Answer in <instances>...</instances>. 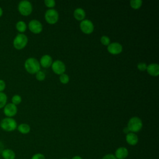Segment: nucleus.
<instances>
[{
    "instance_id": "1",
    "label": "nucleus",
    "mask_w": 159,
    "mask_h": 159,
    "mask_svg": "<svg viewBox=\"0 0 159 159\" xmlns=\"http://www.w3.org/2000/svg\"><path fill=\"white\" fill-rule=\"evenodd\" d=\"M24 67L26 71L30 74H35L40 70V65L39 61L35 58H29L24 63Z\"/></svg>"
},
{
    "instance_id": "2",
    "label": "nucleus",
    "mask_w": 159,
    "mask_h": 159,
    "mask_svg": "<svg viewBox=\"0 0 159 159\" xmlns=\"http://www.w3.org/2000/svg\"><path fill=\"white\" fill-rule=\"evenodd\" d=\"M1 128L6 132L14 131L17 127L16 121L12 117H5L0 122Z\"/></svg>"
},
{
    "instance_id": "3",
    "label": "nucleus",
    "mask_w": 159,
    "mask_h": 159,
    "mask_svg": "<svg viewBox=\"0 0 159 159\" xmlns=\"http://www.w3.org/2000/svg\"><path fill=\"white\" fill-rule=\"evenodd\" d=\"M142 121L138 117H132L127 123V129L131 132L135 133L140 131L142 127Z\"/></svg>"
},
{
    "instance_id": "4",
    "label": "nucleus",
    "mask_w": 159,
    "mask_h": 159,
    "mask_svg": "<svg viewBox=\"0 0 159 159\" xmlns=\"http://www.w3.org/2000/svg\"><path fill=\"white\" fill-rule=\"evenodd\" d=\"M27 37L24 34H18L13 40L14 47L17 50H21L24 48L27 44Z\"/></svg>"
},
{
    "instance_id": "5",
    "label": "nucleus",
    "mask_w": 159,
    "mask_h": 159,
    "mask_svg": "<svg viewBox=\"0 0 159 159\" xmlns=\"http://www.w3.org/2000/svg\"><path fill=\"white\" fill-rule=\"evenodd\" d=\"M18 11L21 15L27 16L32 12V4L26 0L21 1L18 4Z\"/></svg>"
},
{
    "instance_id": "6",
    "label": "nucleus",
    "mask_w": 159,
    "mask_h": 159,
    "mask_svg": "<svg viewBox=\"0 0 159 159\" xmlns=\"http://www.w3.org/2000/svg\"><path fill=\"white\" fill-rule=\"evenodd\" d=\"M59 15L58 12L53 9H48L45 14V19L50 24H55L58 20Z\"/></svg>"
},
{
    "instance_id": "7",
    "label": "nucleus",
    "mask_w": 159,
    "mask_h": 159,
    "mask_svg": "<svg viewBox=\"0 0 159 159\" xmlns=\"http://www.w3.org/2000/svg\"><path fill=\"white\" fill-rule=\"evenodd\" d=\"M81 31L86 34H90L94 30V25L93 22L88 19L83 20L80 25Z\"/></svg>"
},
{
    "instance_id": "8",
    "label": "nucleus",
    "mask_w": 159,
    "mask_h": 159,
    "mask_svg": "<svg viewBox=\"0 0 159 159\" xmlns=\"http://www.w3.org/2000/svg\"><path fill=\"white\" fill-rule=\"evenodd\" d=\"M51 66L53 71L57 75H61L65 71L66 67L65 63L59 60H57L53 62Z\"/></svg>"
},
{
    "instance_id": "9",
    "label": "nucleus",
    "mask_w": 159,
    "mask_h": 159,
    "mask_svg": "<svg viewBox=\"0 0 159 159\" xmlns=\"http://www.w3.org/2000/svg\"><path fill=\"white\" fill-rule=\"evenodd\" d=\"M3 108L4 114L7 117H12L16 116L17 112V106L12 103L6 104Z\"/></svg>"
},
{
    "instance_id": "10",
    "label": "nucleus",
    "mask_w": 159,
    "mask_h": 159,
    "mask_svg": "<svg viewBox=\"0 0 159 159\" xmlns=\"http://www.w3.org/2000/svg\"><path fill=\"white\" fill-rule=\"evenodd\" d=\"M29 29L34 34H39L42 32L43 27L41 22L36 19L31 20L29 23Z\"/></svg>"
},
{
    "instance_id": "11",
    "label": "nucleus",
    "mask_w": 159,
    "mask_h": 159,
    "mask_svg": "<svg viewBox=\"0 0 159 159\" xmlns=\"http://www.w3.org/2000/svg\"><path fill=\"white\" fill-rule=\"evenodd\" d=\"M107 51L112 55H117L122 52V46L118 42H113L107 45Z\"/></svg>"
},
{
    "instance_id": "12",
    "label": "nucleus",
    "mask_w": 159,
    "mask_h": 159,
    "mask_svg": "<svg viewBox=\"0 0 159 159\" xmlns=\"http://www.w3.org/2000/svg\"><path fill=\"white\" fill-rule=\"evenodd\" d=\"M147 73L153 76H157L159 75V65L157 63H151L147 67Z\"/></svg>"
},
{
    "instance_id": "13",
    "label": "nucleus",
    "mask_w": 159,
    "mask_h": 159,
    "mask_svg": "<svg viewBox=\"0 0 159 159\" xmlns=\"http://www.w3.org/2000/svg\"><path fill=\"white\" fill-rule=\"evenodd\" d=\"M129 152L127 148L121 147L118 148L115 152V157L117 159H125L128 156Z\"/></svg>"
},
{
    "instance_id": "14",
    "label": "nucleus",
    "mask_w": 159,
    "mask_h": 159,
    "mask_svg": "<svg viewBox=\"0 0 159 159\" xmlns=\"http://www.w3.org/2000/svg\"><path fill=\"white\" fill-rule=\"evenodd\" d=\"M52 58L48 55H43L40 60V65L43 68H48L52 64Z\"/></svg>"
},
{
    "instance_id": "15",
    "label": "nucleus",
    "mask_w": 159,
    "mask_h": 159,
    "mask_svg": "<svg viewBox=\"0 0 159 159\" xmlns=\"http://www.w3.org/2000/svg\"><path fill=\"white\" fill-rule=\"evenodd\" d=\"M125 140L130 145H135L139 141L137 135L133 132H129L126 135Z\"/></svg>"
},
{
    "instance_id": "16",
    "label": "nucleus",
    "mask_w": 159,
    "mask_h": 159,
    "mask_svg": "<svg viewBox=\"0 0 159 159\" xmlns=\"http://www.w3.org/2000/svg\"><path fill=\"white\" fill-rule=\"evenodd\" d=\"M1 154L4 159H15L16 158L15 152L9 148L4 149Z\"/></svg>"
},
{
    "instance_id": "17",
    "label": "nucleus",
    "mask_w": 159,
    "mask_h": 159,
    "mask_svg": "<svg viewBox=\"0 0 159 159\" xmlns=\"http://www.w3.org/2000/svg\"><path fill=\"white\" fill-rule=\"evenodd\" d=\"M73 16L75 17V18L78 20H81L82 21L84 19L85 16H86V13L84 11L83 9L82 8H76L73 13Z\"/></svg>"
},
{
    "instance_id": "18",
    "label": "nucleus",
    "mask_w": 159,
    "mask_h": 159,
    "mask_svg": "<svg viewBox=\"0 0 159 159\" xmlns=\"http://www.w3.org/2000/svg\"><path fill=\"white\" fill-rule=\"evenodd\" d=\"M18 131L22 134H27L30 130V127L27 124L22 123L17 126Z\"/></svg>"
},
{
    "instance_id": "19",
    "label": "nucleus",
    "mask_w": 159,
    "mask_h": 159,
    "mask_svg": "<svg viewBox=\"0 0 159 159\" xmlns=\"http://www.w3.org/2000/svg\"><path fill=\"white\" fill-rule=\"evenodd\" d=\"M16 28L17 30L20 32V34H23V32H24L26 30L27 25L25 22L22 20H19L16 23Z\"/></svg>"
},
{
    "instance_id": "20",
    "label": "nucleus",
    "mask_w": 159,
    "mask_h": 159,
    "mask_svg": "<svg viewBox=\"0 0 159 159\" xmlns=\"http://www.w3.org/2000/svg\"><path fill=\"white\" fill-rule=\"evenodd\" d=\"M7 97L3 92H0V109L3 108L7 104Z\"/></svg>"
},
{
    "instance_id": "21",
    "label": "nucleus",
    "mask_w": 159,
    "mask_h": 159,
    "mask_svg": "<svg viewBox=\"0 0 159 159\" xmlns=\"http://www.w3.org/2000/svg\"><path fill=\"white\" fill-rule=\"evenodd\" d=\"M142 4V1L141 0H131L130 1V5L132 8L137 9L141 7Z\"/></svg>"
},
{
    "instance_id": "22",
    "label": "nucleus",
    "mask_w": 159,
    "mask_h": 159,
    "mask_svg": "<svg viewBox=\"0 0 159 159\" xmlns=\"http://www.w3.org/2000/svg\"><path fill=\"white\" fill-rule=\"evenodd\" d=\"M11 101H12V104L17 106V105L19 104L21 102L22 98H21L20 96H19L18 94H15L12 96V98L11 99Z\"/></svg>"
},
{
    "instance_id": "23",
    "label": "nucleus",
    "mask_w": 159,
    "mask_h": 159,
    "mask_svg": "<svg viewBox=\"0 0 159 159\" xmlns=\"http://www.w3.org/2000/svg\"><path fill=\"white\" fill-rule=\"evenodd\" d=\"M70 78L68 75L65 73H63L60 76V81L63 84H67L69 82Z\"/></svg>"
},
{
    "instance_id": "24",
    "label": "nucleus",
    "mask_w": 159,
    "mask_h": 159,
    "mask_svg": "<svg viewBox=\"0 0 159 159\" xmlns=\"http://www.w3.org/2000/svg\"><path fill=\"white\" fill-rule=\"evenodd\" d=\"M101 42L102 45H109L110 44V39L109 37H108L107 36H106V35H102L101 37Z\"/></svg>"
},
{
    "instance_id": "25",
    "label": "nucleus",
    "mask_w": 159,
    "mask_h": 159,
    "mask_svg": "<svg viewBox=\"0 0 159 159\" xmlns=\"http://www.w3.org/2000/svg\"><path fill=\"white\" fill-rule=\"evenodd\" d=\"M35 77L38 81H43L45 78V75L42 71H39L35 73Z\"/></svg>"
},
{
    "instance_id": "26",
    "label": "nucleus",
    "mask_w": 159,
    "mask_h": 159,
    "mask_svg": "<svg viewBox=\"0 0 159 159\" xmlns=\"http://www.w3.org/2000/svg\"><path fill=\"white\" fill-rule=\"evenodd\" d=\"M44 3L47 7L52 8L55 6V1L54 0H45Z\"/></svg>"
},
{
    "instance_id": "27",
    "label": "nucleus",
    "mask_w": 159,
    "mask_h": 159,
    "mask_svg": "<svg viewBox=\"0 0 159 159\" xmlns=\"http://www.w3.org/2000/svg\"><path fill=\"white\" fill-rule=\"evenodd\" d=\"M147 65L145 63H143V62H140V63H139L137 64V68L140 70V71H145L147 70Z\"/></svg>"
},
{
    "instance_id": "28",
    "label": "nucleus",
    "mask_w": 159,
    "mask_h": 159,
    "mask_svg": "<svg viewBox=\"0 0 159 159\" xmlns=\"http://www.w3.org/2000/svg\"><path fill=\"white\" fill-rule=\"evenodd\" d=\"M31 159H45V156L43 154L38 153L34 154L32 157Z\"/></svg>"
},
{
    "instance_id": "29",
    "label": "nucleus",
    "mask_w": 159,
    "mask_h": 159,
    "mask_svg": "<svg viewBox=\"0 0 159 159\" xmlns=\"http://www.w3.org/2000/svg\"><path fill=\"white\" fill-rule=\"evenodd\" d=\"M6 88V83L4 80L0 79V92H3Z\"/></svg>"
},
{
    "instance_id": "30",
    "label": "nucleus",
    "mask_w": 159,
    "mask_h": 159,
    "mask_svg": "<svg viewBox=\"0 0 159 159\" xmlns=\"http://www.w3.org/2000/svg\"><path fill=\"white\" fill-rule=\"evenodd\" d=\"M102 159H117V158H116L114 155L110 153V154H107L104 155Z\"/></svg>"
},
{
    "instance_id": "31",
    "label": "nucleus",
    "mask_w": 159,
    "mask_h": 159,
    "mask_svg": "<svg viewBox=\"0 0 159 159\" xmlns=\"http://www.w3.org/2000/svg\"><path fill=\"white\" fill-rule=\"evenodd\" d=\"M3 147H3V144H2V143L0 142V153H1L2 151L4 150V149H3Z\"/></svg>"
},
{
    "instance_id": "32",
    "label": "nucleus",
    "mask_w": 159,
    "mask_h": 159,
    "mask_svg": "<svg viewBox=\"0 0 159 159\" xmlns=\"http://www.w3.org/2000/svg\"><path fill=\"white\" fill-rule=\"evenodd\" d=\"M71 159H83V158L80 156H75Z\"/></svg>"
},
{
    "instance_id": "33",
    "label": "nucleus",
    "mask_w": 159,
    "mask_h": 159,
    "mask_svg": "<svg viewBox=\"0 0 159 159\" xmlns=\"http://www.w3.org/2000/svg\"><path fill=\"white\" fill-rule=\"evenodd\" d=\"M129 129H127V127H125V129H124V132H125V133H126V134H127L128 133H129Z\"/></svg>"
},
{
    "instance_id": "34",
    "label": "nucleus",
    "mask_w": 159,
    "mask_h": 159,
    "mask_svg": "<svg viewBox=\"0 0 159 159\" xmlns=\"http://www.w3.org/2000/svg\"><path fill=\"white\" fill-rule=\"evenodd\" d=\"M2 14H3V11H2V9L0 7V17L2 16Z\"/></svg>"
},
{
    "instance_id": "35",
    "label": "nucleus",
    "mask_w": 159,
    "mask_h": 159,
    "mask_svg": "<svg viewBox=\"0 0 159 159\" xmlns=\"http://www.w3.org/2000/svg\"><path fill=\"white\" fill-rule=\"evenodd\" d=\"M63 159H67V158H63Z\"/></svg>"
}]
</instances>
